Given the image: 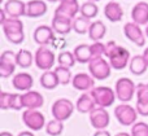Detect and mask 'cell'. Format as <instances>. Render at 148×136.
I'll use <instances>...</instances> for the list:
<instances>
[{"mask_svg": "<svg viewBox=\"0 0 148 136\" xmlns=\"http://www.w3.org/2000/svg\"><path fill=\"white\" fill-rule=\"evenodd\" d=\"M105 56L108 57L112 69L122 70L130 64V52L122 46H118L114 40L105 44Z\"/></svg>", "mask_w": 148, "mask_h": 136, "instance_id": "cell-1", "label": "cell"}, {"mask_svg": "<svg viewBox=\"0 0 148 136\" xmlns=\"http://www.w3.org/2000/svg\"><path fill=\"white\" fill-rule=\"evenodd\" d=\"M90 95H91L92 99L95 100L96 106L105 108V109H107L108 106H112L113 104H114V100L117 99L116 92L110 87H107V86L95 87L92 91H90Z\"/></svg>", "mask_w": 148, "mask_h": 136, "instance_id": "cell-2", "label": "cell"}, {"mask_svg": "<svg viewBox=\"0 0 148 136\" xmlns=\"http://www.w3.org/2000/svg\"><path fill=\"white\" fill-rule=\"evenodd\" d=\"M114 92L120 101L129 103V101L133 100L134 95H136V86L130 78L123 77V78H120L116 82Z\"/></svg>", "mask_w": 148, "mask_h": 136, "instance_id": "cell-3", "label": "cell"}, {"mask_svg": "<svg viewBox=\"0 0 148 136\" xmlns=\"http://www.w3.org/2000/svg\"><path fill=\"white\" fill-rule=\"evenodd\" d=\"M74 109H75V105L69 99H59L52 104L51 113L53 116V119L64 122L72 117Z\"/></svg>", "mask_w": 148, "mask_h": 136, "instance_id": "cell-4", "label": "cell"}, {"mask_svg": "<svg viewBox=\"0 0 148 136\" xmlns=\"http://www.w3.org/2000/svg\"><path fill=\"white\" fill-rule=\"evenodd\" d=\"M88 71L94 79L104 80L110 75L112 66H110L109 61H107L104 57H100V58H94L90 61Z\"/></svg>", "mask_w": 148, "mask_h": 136, "instance_id": "cell-5", "label": "cell"}, {"mask_svg": "<svg viewBox=\"0 0 148 136\" xmlns=\"http://www.w3.org/2000/svg\"><path fill=\"white\" fill-rule=\"evenodd\" d=\"M114 116L122 126H133L136 123L138 112L129 104H120L114 108Z\"/></svg>", "mask_w": 148, "mask_h": 136, "instance_id": "cell-6", "label": "cell"}, {"mask_svg": "<svg viewBox=\"0 0 148 136\" xmlns=\"http://www.w3.org/2000/svg\"><path fill=\"white\" fill-rule=\"evenodd\" d=\"M34 58H35V65L38 69L43 70V71H48L55 65L56 57H55L53 51H51L48 47H39L35 51Z\"/></svg>", "mask_w": 148, "mask_h": 136, "instance_id": "cell-7", "label": "cell"}, {"mask_svg": "<svg viewBox=\"0 0 148 136\" xmlns=\"http://www.w3.org/2000/svg\"><path fill=\"white\" fill-rule=\"evenodd\" d=\"M22 122L31 131H39L46 126V118L43 113H40L39 110H31V109H26L22 113Z\"/></svg>", "mask_w": 148, "mask_h": 136, "instance_id": "cell-8", "label": "cell"}, {"mask_svg": "<svg viewBox=\"0 0 148 136\" xmlns=\"http://www.w3.org/2000/svg\"><path fill=\"white\" fill-rule=\"evenodd\" d=\"M17 66V53L13 51H4L0 56V77L9 78L13 75Z\"/></svg>", "mask_w": 148, "mask_h": 136, "instance_id": "cell-9", "label": "cell"}, {"mask_svg": "<svg viewBox=\"0 0 148 136\" xmlns=\"http://www.w3.org/2000/svg\"><path fill=\"white\" fill-rule=\"evenodd\" d=\"M123 34L130 41H133L135 46L144 47L146 46V34L140 29V26L134 22H127L123 26Z\"/></svg>", "mask_w": 148, "mask_h": 136, "instance_id": "cell-10", "label": "cell"}, {"mask_svg": "<svg viewBox=\"0 0 148 136\" xmlns=\"http://www.w3.org/2000/svg\"><path fill=\"white\" fill-rule=\"evenodd\" d=\"M109 122H110V117L105 108L96 106L90 113V123H91V126L94 129H96V131L97 130H105L109 126Z\"/></svg>", "mask_w": 148, "mask_h": 136, "instance_id": "cell-11", "label": "cell"}, {"mask_svg": "<svg viewBox=\"0 0 148 136\" xmlns=\"http://www.w3.org/2000/svg\"><path fill=\"white\" fill-rule=\"evenodd\" d=\"M33 38H34V41L36 44H39V47H47L51 41H53L55 31L51 26L40 25L34 30Z\"/></svg>", "mask_w": 148, "mask_h": 136, "instance_id": "cell-12", "label": "cell"}, {"mask_svg": "<svg viewBox=\"0 0 148 136\" xmlns=\"http://www.w3.org/2000/svg\"><path fill=\"white\" fill-rule=\"evenodd\" d=\"M72 84L75 90L86 92V91H92L95 88V79L91 77V74H87V73H77L73 77Z\"/></svg>", "mask_w": 148, "mask_h": 136, "instance_id": "cell-13", "label": "cell"}, {"mask_svg": "<svg viewBox=\"0 0 148 136\" xmlns=\"http://www.w3.org/2000/svg\"><path fill=\"white\" fill-rule=\"evenodd\" d=\"M131 20L139 26L148 25V3L139 1L131 8Z\"/></svg>", "mask_w": 148, "mask_h": 136, "instance_id": "cell-14", "label": "cell"}, {"mask_svg": "<svg viewBox=\"0 0 148 136\" xmlns=\"http://www.w3.org/2000/svg\"><path fill=\"white\" fill-rule=\"evenodd\" d=\"M22 104L25 109L38 110L40 106H43L44 99L38 91H27L22 93Z\"/></svg>", "mask_w": 148, "mask_h": 136, "instance_id": "cell-15", "label": "cell"}, {"mask_svg": "<svg viewBox=\"0 0 148 136\" xmlns=\"http://www.w3.org/2000/svg\"><path fill=\"white\" fill-rule=\"evenodd\" d=\"M5 13L10 18H20L22 16H26V3L22 0H8L5 1L4 8Z\"/></svg>", "mask_w": 148, "mask_h": 136, "instance_id": "cell-16", "label": "cell"}, {"mask_svg": "<svg viewBox=\"0 0 148 136\" xmlns=\"http://www.w3.org/2000/svg\"><path fill=\"white\" fill-rule=\"evenodd\" d=\"M79 10H81V5L78 4V1H61L55 10V14L74 20Z\"/></svg>", "mask_w": 148, "mask_h": 136, "instance_id": "cell-17", "label": "cell"}, {"mask_svg": "<svg viewBox=\"0 0 148 136\" xmlns=\"http://www.w3.org/2000/svg\"><path fill=\"white\" fill-rule=\"evenodd\" d=\"M51 27L53 29L55 33L60 34V35H66L73 30V20L55 14L53 18H52Z\"/></svg>", "mask_w": 148, "mask_h": 136, "instance_id": "cell-18", "label": "cell"}, {"mask_svg": "<svg viewBox=\"0 0 148 136\" xmlns=\"http://www.w3.org/2000/svg\"><path fill=\"white\" fill-rule=\"evenodd\" d=\"M12 84L18 91H31V87L34 84V79L29 73H17L12 79Z\"/></svg>", "mask_w": 148, "mask_h": 136, "instance_id": "cell-19", "label": "cell"}, {"mask_svg": "<svg viewBox=\"0 0 148 136\" xmlns=\"http://www.w3.org/2000/svg\"><path fill=\"white\" fill-rule=\"evenodd\" d=\"M104 16L110 22H118L123 17V9L120 3L117 1H109L104 7Z\"/></svg>", "mask_w": 148, "mask_h": 136, "instance_id": "cell-20", "label": "cell"}, {"mask_svg": "<svg viewBox=\"0 0 148 136\" xmlns=\"http://www.w3.org/2000/svg\"><path fill=\"white\" fill-rule=\"evenodd\" d=\"M47 4L43 0H30L26 3V16L31 18H38L46 14Z\"/></svg>", "mask_w": 148, "mask_h": 136, "instance_id": "cell-21", "label": "cell"}, {"mask_svg": "<svg viewBox=\"0 0 148 136\" xmlns=\"http://www.w3.org/2000/svg\"><path fill=\"white\" fill-rule=\"evenodd\" d=\"M96 108V103L90 93H82L75 103V109L79 113H91Z\"/></svg>", "mask_w": 148, "mask_h": 136, "instance_id": "cell-22", "label": "cell"}, {"mask_svg": "<svg viewBox=\"0 0 148 136\" xmlns=\"http://www.w3.org/2000/svg\"><path fill=\"white\" fill-rule=\"evenodd\" d=\"M129 67H130V71L133 73L134 75H142L147 71L148 62L143 57V54H136V56L131 57Z\"/></svg>", "mask_w": 148, "mask_h": 136, "instance_id": "cell-23", "label": "cell"}, {"mask_svg": "<svg viewBox=\"0 0 148 136\" xmlns=\"http://www.w3.org/2000/svg\"><path fill=\"white\" fill-rule=\"evenodd\" d=\"M73 53L75 56L77 62H79V64H90V61L92 60L90 44H79V46H77L74 48Z\"/></svg>", "mask_w": 148, "mask_h": 136, "instance_id": "cell-24", "label": "cell"}, {"mask_svg": "<svg viewBox=\"0 0 148 136\" xmlns=\"http://www.w3.org/2000/svg\"><path fill=\"white\" fill-rule=\"evenodd\" d=\"M107 34V26L104 25L103 21H94L91 23V27L88 30V36L92 41H100Z\"/></svg>", "mask_w": 148, "mask_h": 136, "instance_id": "cell-25", "label": "cell"}, {"mask_svg": "<svg viewBox=\"0 0 148 136\" xmlns=\"http://www.w3.org/2000/svg\"><path fill=\"white\" fill-rule=\"evenodd\" d=\"M39 82H40V86L43 88H46V90H55V88L57 87V86L60 84L59 83V79H57V75L55 71H52V70H48V71H44L43 74H42L40 79H39Z\"/></svg>", "mask_w": 148, "mask_h": 136, "instance_id": "cell-26", "label": "cell"}, {"mask_svg": "<svg viewBox=\"0 0 148 136\" xmlns=\"http://www.w3.org/2000/svg\"><path fill=\"white\" fill-rule=\"evenodd\" d=\"M3 31L4 34H14V33H23V22L20 18H10L8 17V20L3 23Z\"/></svg>", "mask_w": 148, "mask_h": 136, "instance_id": "cell-27", "label": "cell"}, {"mask_svg": "<svg viewBox=\"0 0 148 136\" xmlns=\"http://www.w3.org/2000/svg\"><path fill=\"white\" fill-rule=\"evenodd\" d=\"M91 20L83 17V16H78L73 20V30L75 31L79 35H83V34H88V30L91 27Z\"/></svg>", "mask_w": 148, "mask_h": 136, "instance_id": "cell-28", "label": "cell"}, {"mask_svg": "<svg viewBox=\"0 0 148 136\" xmlns=\"http://www.w3.org/2000/svg\"><path fill=\"white\" fill-rule=\"evenodd\" d=\"M35 62V58H34L33 53L27 49H21V51L17 52V65L22 69H27V67L31 66V64Z\"/></svg>", "mask_w": 148, "mask_h": 136, "instance_id": "cell-29", "label": "cell"}, {"mask_svg": "<svg viewBox=\"0 0 148 136\" xmlns=\"http://www.w3.org/2000/svg\"><path fill=\"white\" fill-rule=\"evenodd\" d=\"M57 75V79H59V83L62 86H66L69 83H72L73 77H72V73H70L69 67H65V66H56L53 70Z\"/></svg>", "mask_w": 148, "mask_h": 136, "instance_id": "cell-30", "label": "cell"}, {"mask_svg": "<svg viewBox=\"0 0 148 136\" xmlns=\"http://www.w3.org/2000/svg\"><path fill=\"white\" fill-rule=\"evenodd\" d=\"M81 16L92 20L94 17H96L99 13V7L96 5V3H91V1H86L81 5V10H79Z\"/></svg>", "mask_w": 148, "mask_h": 136, "instance_id": "cell-31", "label": "cell"}, {"mask_svg": "<svg viewBox=\"0 0 148 136\" xmlns=\"http://www.w3.org/2000/svg\"><path fill=\"white\" fill-rule=\"evenodd\" d=\"M57 62H59L60 66H65V67H73L74 65L77 64V60H75V56H74L73 52L70 51H64L59 54L57 57Z\"/></svg>", "mask_w": 148, "mask_h": 136, "instance_id": "cell-32", "label": "cell"}, {"mask_svg": "<svg viewBox=\"0 0 148 136\" xmlns=\"http://www.w3.org/2000/svg\"><path fill=\"white\" fill-rule=\"evenodd\" d=\"M62 131H64V124H62L61 121L52 119L46 124V132L49 136H59L61 135Z\"/></svg>", "mask_w": 148, "mask_h": 136, "instance_id": "cell-33", "label": "cell"}, {"mask_svg": "<svg viewBox=\"0 0 148 136\" xmlns=\"http://www.w3.org/2000/svg\"><path fill=\"white\" fill-rule=\"evenodd\" d=\"M131 136H148V124L146 122H136L131 126Z\"/></svg>", "mask_w": 148, "mask_h": 136, "instance_id": "cell-34", "label": "cell"}, {"mask_svg": "<svg viewBox=\"0 0 148 136\" xmlns=\"http://www.w3.org/2000/svg\"><path fill=\"white\" fill-rule=\"evenodd\" d=\"M136 101L148 103V83H140L136 86Z\"/></svg>", "mask_w": 148, "mask_h": 136, "instance_id": "cell-35", "label": "cell"}, {"mask_svg": "<svg viewBox=\"0 0 148 136\" xmlns=\"http://www.w3.org/2000/svg\"><path fill=\"white\" fill-rule=\"evenodd\" d=\"M90 47H91L92 60L100 58V57H103V54L105 56V44H103L101 41H95V43L90 44Z\"/></svg>", "mask_w": 148, "mask_h": 136, "instance_id": "cell-36", "label": "cell"}, {"mask_svg": "<svg viewBox=\"0 0 148 136\" xmlns=\"http://www.w3.org/2000/svg\"><path fill=\"white\" fill-rule=\"evenodd\" d=\"M22 108H23L22 95L12 93V97H10V109H13V110H21Z\"/></svg>", "mask_w": 148, "mask_h": 136, "instance_id": "cell-37", "label": "cell"}, {"mask_svg": "<svg viewBox=\"0 0 148 136\" xmlns=\"http://www.w3.org/2000/svg\"><path fill=\"white\" fill-rule=\"evenodd\" d=\"M10 97H12V93H9V92L0 93V108L3 110L10 109Z\"/></svg>", "mask_w": 148, "mask_h": 136, "instance_id": "cell-38", "label": "cell"}, {"mask_svg": "<svg viewBox=\"0 0 148 136\" xmlns=\"http://www.w3.org/2000/svg\"><path fill=\"white\" fill-rule=\"evenodd\" d=\"M5 38L8 39V41L13 44H21L25 40V33H14V34H7Z\"/></svg>", "mask_w": 148, "mask_h": 136, "instance_id": "cell-39", "label": "cell"}, {"mask_svg": "<svg viewBox=\"0 0 148 136\" xmlns=\"http://www.w3.org/2000/svg\"><path fill=\"white\" fill-rule=\"evenodd\" d=\"M135 109L138 112V114L143 117H148V103H140V101H136Z\"/></svg>", "mask_w": 148, "mask_h": 136, "instance_id": "cell-40", "label": "cell"}, {"mask_svg": "<svg viewBox=\"0 0 148 136\" xmlns=\"http://www.w3.org/2000/svg\"><path fill=\"white\" fill-rule=\"evenodd\" d=\"M94 136H110V134L107 131V130H97L94 134Z\"/></svg>", "mask_w": 148, "mask_h": 136, "instance_id": "cell-41", "label": "cell"}, {"mask_svg": "<svg viewBox=\"0 0 148 136\" xmlns=\"http://www.w3.org/2000/svg\"><path fill=\"white\" fill-rule=\"evenodd\" d=\"M0 17H1V21H0V22H1V25H3V23L8 20V14L5 13L4 9H0Z\"/></svg>", "mask_w": 148, "mask_h": 136, "instance_id": "cell-42", "label": "cell"}, {"mask_svg": "<svg viewBox=\"0 0 148 136\" xmlns=\"http://www.w3.org/2000/svg\"><path fill=\"white\" fill-rule=\"evenodd\" d=\"M17 136H35V135L33 134V131H21Z\"/></svg>", "mask_w": 148, "mask_h": 136, "instance_id": "cell-43", "label": "cell"}, {"mask_svg": "<svg viewBox=\"0 0 148 136\" xmlns=\"http://www.w3.org/2000/svg\"><path fill=\"white\" fill-rule=\"evenodd\" d=\"M143 57L146 58V61L148 62V47H147L146 49H144V52H143Z\"/></svg>", "mask_w": 148, "mask_h": 136, "instance_id": "cell-44", "label": "cell"}, {"mask_svg": "<svg viewBox=\"0 0 148 136\" xmlns=\"http://www.w3.org/2000/svg\"><path fill=\"white\" fill-rule=\"evenodd\" d=\"M114 136H131V134H127V132H118V134Z\"/></svg>", "mask_w": 148, "mask_h": 136, "instance_id": "cell-45", "label": "cell"}, {"mask_svg": "<svg viewBox=\"0 0 148 136\" xmlns=\"http://www.w3.org/2000/svg\"><path fill=\"white\" fill-rule=\"evenodd\" d=\"M0 136H13L10 132H8V131H3L1 134H0Z\"/></svg>", "mask_w": 148, "mask_h": 136, "instance_id": "cell-46", "label": "cell"}, {"mask_svg": "<svg viewBox=\"0 0 148 136\" xmlns=\"http://www.w3.org/2000/svg\"><path fill=\"white\" fill-rule=\"evenodd\" d=\"M146 36H147V38H148V25L146 26Z\"/></svg>", "mask_w": 148, "mask_h": 136, "instance_id": "cell-47", "label": "cell"}, {"mask_svg": "<svg viewBox=\"0 0 148 136\" xmlns=\"http://www.w3.org/2000/svg\"><path fill=\"white\" fill-rule=\"evenodd\" d=\"M48 1H51V3H56V1H60V3H61V0H48Z\"/></svg>", "mask_w": 148, "mask_h": 136, "instance_id": "cell-48", "label": "cell"}, {"mask_svg": "<svg viewBox=\"0 0 148 136\" xmlns=\"http://www.w3.org/2000/svg\"><path fill=\"white\" fill-rule=\"evenodd\" d=\"M61 1H77V0H61Z\"/></svg>", "mask_w": 148, "mask_h": 136, "instance_id": "cell-49", "label": "cell"}, {"mask_svg": "<svg viewBox=\"0 0 148 136\" xmlns=\"http://www.w3.org/2000/svg\"><path fill=\"white\" fill-rule=\"evenodd\" d=\"M88 1H91V3H96V1H99V0H88Z\"/></svg>", "mask_w": 148, "mask_h": 136, "instance_id": "cell-50", "label": "cell"}]
</instances>
